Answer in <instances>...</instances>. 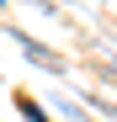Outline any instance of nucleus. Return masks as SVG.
I'll return each mask as SVG.
<instances>
[{
  "label": "nucleus",
  "instance_id": "1",
  "mask_svg": "<svg viewBox=\"0 0 117 122\" xmlns=\"http://www.w3.org/2000/svg\"><path fill=\"white\" fill-rule=\"evenodd\" d=\"M21 117H27V122H48V117H43V106H32L27 96H21Z\"/></svg>",
  "mask_w": 117,
  "mask_h": 122
},
{
  "label": "nucleus",
  "instance_id": "2",
  "mask_svg": "<svg viewBox=\"0 0 117 122\" xmlns=\"http://www.w3.org/2000/svg\"><path fill=\"white\" fill-rule=\"evenodd\" d=\"M0 5H5V0H0Z\"/></svg>",
  "mask_w": 117,
  "mask_h": 122
}]
</instances>
